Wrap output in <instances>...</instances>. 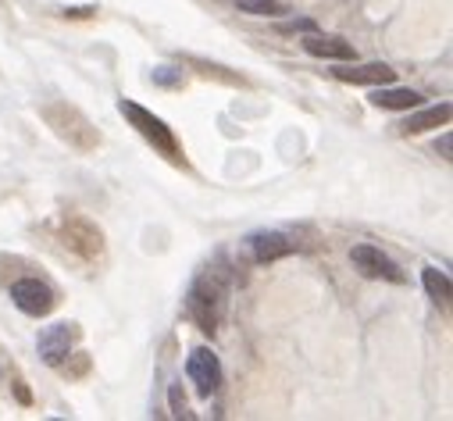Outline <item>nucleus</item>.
<instances>
[{
    "label": "nucleus",
    "instance_id": "f257e3e1",
    "mask_svg": "<svg viewBox=\"0 0 453 421\" xmlns=\"http://www.w3.org/2000/svg\"><path fill=\"white\" fill-rule=\"evenodd\" d=\"M229 293H233V272L214 261L211 268H203V272L189 282V293H186V318H189L200 333L214 336V333L221 329V322H225V310H229Z\"/></svg>",
    "mask_w": 453,
    "mask_h": 421
},
{
    "label": "nucleus",
    "instance_id": "f03ea898",
    "mask_svg": "<svg viewBox=\"0 0 453 421\" xmlns=\"http://www.w3.org/2000/svg\"><path fill=\"white\" fill-rule=\"evenodd\" d=\"M40 119L54 129V136H61L79 154H89V150L100 147L96 126L75 108V103H68V100H47V103H40Z\"/></svg>",
    "mask_w": 453,
    "mask_h": 421
},
{
    "label": "nucleus",
    "instance_id": "7ed1b4c3",
    "mask_svg": "<svg viewBox=\"0 0 453 421\" xmlns=\"http://www.w3.org/2000/svg\"><path fill=\"white\" fill-rule=\"evenodd\" d=\"M119 115L165 157V161H172V165H186V157H182V143L175 140V133H172V126L165 122V119H157L154 111H147L143 103H136V100H119Z\"/></svg>",
    "mask_w": 453,
    "mask_h": 421
},
{
    "label": "nucleus",
    "instance_id": "20e7f679",
    "mask_svg": "<svg viewBox=\"0 0 453 421\" xmlns=\"http://www.w3.org/2000/svg\"><path fill=\"white\" fill-rule=\"evenodd\" d=\"M58 240L82 261H96L104 254V233L82 215H65L58 226Z\"/></svg>",
    "mask_w": 453,
    "mask_h": 421
},
{
    "label": "nucleus",
    "instance_id": "39448f33",
    "mask_svg": "<svg viewBox=\"0 0 453 421\" xmlns=\"http://www.w3.org/2000/svg\"><path fill=\"white\" fill-rule=\"evenodd\" d=\"M8 293H12V303H15L22 314H29V318H47V314L58 307V289H54L50 282L36 279V275L12 282Z\"/></svg>",
    "mask_w": 453,
    "mask_h": 421
},
{
    "label": "nucleus",
    "instance_id": "423d86ee",
    "mask_svg": "<svg viewBox=\"0 0 453 421\" xmlns=\"http://www.w3.org/2000/svg\"><path fill=\"white\" fill-rule=\"evenodd\" d=\"M350 261H354V268H357L365 279L393 282V286H403V282H407V272H403L389 254H382V250L372 247V243H357V247L350 250Z\"/></svg>",
    "mask_w": 453,
    "mask_h": 421
},
{
    "label": "nucleus",
    "instance_id": "0eeeda50",
    "mask_svg": "<svg viewBox=\"0 0 453 421\" xmlns=\"http://www.w3.org/2000/svg\"><path fill=\"white\" fill-rule=\"evenodd\" d=\"M82 329L75 322H58V325H47L40 336H36V350H40V361L47 368H61L68 361V354L75 350Z\"/></svg>",
    "mask_w": 453,
    "mask_h": 421
},
{
    "label": "nucleus",
    "instance_id": "6e6552de",
    "mask_svg": "<svg viewBox=\"0 0 453 421\" xmlns=\"http://www.w3.org/2000/svg\"><path fill=\"white\" fill-rule=\"evenodd\" d=\"M186 379L193 382V389H196L203 400H211V396L221 389V382H225V368H221L218 354H211L207 347H196V350L186 357Z\"/></svg>",
    "mask_w": 453,
    "mask_h": 421
},
{
    "label": "nucleus",
    "instance_id": "1a4fd4ad",
    "mask_svg": "<svg viewBox=\"0 0 453 421\" xmlns=\"http://www.w3.org/2000/svg\"><path fill=\"white\" fill-rule=\"evenodd\" d=\"M243 250H247V257H250L254 264H272V261L289 257L296 247H293V240H289L286 233H279V229H261V233H250V236L243 240Z\"/></svg>",
    "mask_w": 453,
    "mask_h": 421
},
{
    "label": "nucleus",
    "instance_id": "9d476101",
    "mask_svg": "<svg viewBox=\"0 0 453 421\" xmlns=\"http://www.w3.org/2000/svg\"><path fill=\"white\" fill-rule=\"evenodd\" d=\"M332 75L339 82H350V86H389V82H396V68H389L382 61H368V65L339 61V68H332Z\"/></svg>",
    "mask_w": 453,
    "mask_h": 421
},
{
    "label": "nucleus",
    "instance_id": "9b49d317",
    "mask_svg": "<svg viewBox=\"0 0 453 421\" xmlns=\"http://www.w3.org/2000/svg\"><path fill=\"white\" fill-rule=\"evenodd\" d=\"M368 103H372V108H379V111H411V108H421L425 96L418 89H403V86L389 82V86H375L368 93Z\"/></svg>",
    "mask_w": 453,
    "mask_h": 421
},
{
    "label": "nucleus",
    "instance_id": "f8f14e48",
    "mask_svg": "<svg viewBox=\"0 0 453 421\" xmlns=\"http://www.w3.org/2000/svg\"><path fill=\"white\" fill-rule=\"evenodd\" d=\"M303 50L311 57H325V61H357L354 43H347L343 36H321L318 29L303 33Z\"/></svg>",
    "mask_w": 453,
    "mask_h": 421
},
{
    "label": "nucleus",
    "instance_id": "ddd939ff",
    "mask_svg": "<svg viewBox=\"0 0 453 421\" xmlns=\"http://www.w3.org/2000/svg\"><path fill=\"white\" fill-rule=\"evenodd\" d=\"M449 103L442 100V103H432V108H425V111H418V108H411V115L400 122V133L403 136H418V133H428V129H439V126H446L449 122Z\"/></svg>",
    "mask_w": 453,
    "mask_h": 421
},
{
    "label": "nucleus",
    "instance_id": "4468645a",
    "mask_svg": "<svg viewBox=\"0 0 453 421\" xmlns=\"http://www.w3.org/2000/svg\"><path fill=\"white\" fill-rule=\"evenodd\" d=\"M421 286H425V293L432 296V303H435V307L449 310L453 286H449V275H446V272H439V268H421Z\"/></svg>",
    "mask_w": 453,
    "mask_h": 421
},
{
    "label": "nucleus",
    "instance_id": "2eb2a0df",
    "mask_svg": "<svg viewBox=\"0 0 453 421\" xmlns=\"http://www.w3.org/2000/svg\"><path fill=\"white\" fill-rule=\"evenodd\" d=\"M236 11L257 15V19H282V15H289V8L282 4V0H236Z\"/></svg>",
    "mask_w": 453,
    "mask_h": 421
},
{
    "label": "nucleus",
    "instance_id": "dca6fc26",
    "mask_svg": "<svg viewBox=\"0 0 453 421\" xmlns=\"http://www.w3.org/2000/svg\"><path fill=\"white\" fill-rule=\"evenodd\" d=\"M150 79H154V86H168V89H182V86H186V72L175 68V65H161V68H154Z\"/></svg>",
    "mask_w": 453,
    "mask_h": 421
},
{
    "label": "nucleus",
    "instance_id": "f3484780",
    "mask_svg": "<svg viewBox=\"0 0 453 421\" xmlns=\"http://www.w3.org/2000/svg\"><path fill=\"white\" fill-rule=\"evenodd\" d=\"M4 379H8V389L15 393V400L22 403V407H33V389L26 386V379H22V371L12 364V368H4Z\"/></svg>",
    "mask_w": 453,
    "mask_h": 421
},
{
    "label": "nucleus",
    "instance_id": "a211bd4d",
    "mask_svg": "<svg viewBox=\"0 0 453 421\" xmlns=\"http://www.w3.org/2000/svg\"><path fill=\"white\" fill-rule=\"evenodd\" d=\"M168 403H172V414H175V417H193V410H189V403H186V396H182V386H179V382L168 389Z\"/></svg>",
    "mask_w": 453,
    "mask_h": 421
},
{
    "label": "nucleus",
    "instance_id": "6ab92c4d",
    "mask_svg": "<svg viewBox=\"0 0 453 421\" xmlns=\"http://www.w3.org/2000/svg\"><path fill=\"white\" fill-rule=\"evenodd\" d=\"M314 29H318L314 19H296V22H282V26H279V33H286V36H289V33H314Z\"/></svg>",
    "mask_w": 453,
    "mask_h": 421
},
{
    "label": "nucleus",
    "instance_id": "aec40b11",
    "mask_svg": "<svg viewBox=\"0 0 453 421\" xmlns=\"http://www.w3.org/2000/svg\"><path fill=\"white\" fill-rule=\"evenodd\" d=\"M449 150H453V136H449V133H442V136L435 140V154H439L442 161H449V157H453Z\"/></svg>",
    "mask_w": 453,
    "mask_h": 421
},
{
    "label": "nucleus",
    "instance_id": "412c9836",
    "mask_svg": "<svg viewBox=\"0 0 453 421\" xmlns=\"http://www.w3.org/2000/svg\"><path fill=\"white\" fill-rule=\"evenodd\" d=\"M61 15H65V19H93L96 8H93V4H86V8H65Z\"/></svg>",
    "mask_w": 453,
    "mask_h": 421
}]
</instances>
